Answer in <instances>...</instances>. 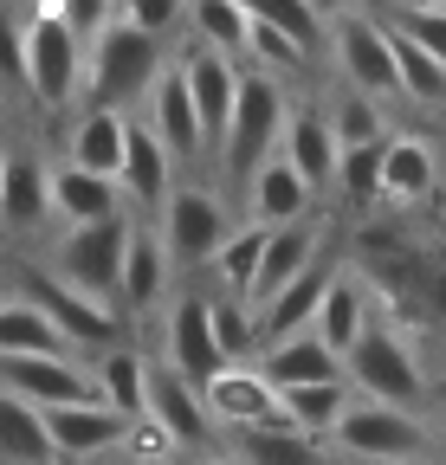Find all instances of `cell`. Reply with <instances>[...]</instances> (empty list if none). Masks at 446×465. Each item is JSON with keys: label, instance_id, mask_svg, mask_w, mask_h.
<instances>
[{"label": "cell", "instance_id": "1", "mask_svg": "<svg viewBox=\"0 0 446 465\" xmlns=\"http://www.w3.org/2000/svg\"><path fill=\"white\" fill-rule=\"evenodd\" d=\"M285 104H292V84L272 78V72H253L240 65V84H233V110H227V130L213 143V188L240 207V188L253 182V168L272 162L278 149V124H285Z\"/></svg>", "mask_w": 446, "mask_h": 465}, {"label": "cell", "instance_id": "2", "mask_svg": "<svg viewBox=\"0 0 446 465\" xmlns=\"http://www.w3.org/2000/svg\"><path fill=\"white\" fill-rule=\"evenodd\" d=\"M323 446H330L337 465H433L446 452L440 427L427 414L382 407V401H362V394H350V407L337 414V427L323 433Z\"/></svg>", "mask_w": 446, "mask_h": 465}, {"label": "cell", "instance_id": "3", "mask_svg": "<svg viewBox=\"0 0 446 465\" xmlns=\"http://www.w3.org/2000/svg\"><path fill=\"white\" fill-rule=\"evenodd\" d=\"M169 65V45L136 33L130 20H110L91 45H84V78H78V110H124L136 116L149 84Z\"/></svg>", "mask_w": 446, "mask_h": 465}, {"label": "cell", "instance_id": "4", "mask_svg": "<svg viewBox=\"0 0 446 465\" xmlns=\"http://www.w3.org/2000/svg\"><path fill=\"white\" fill-rule=\"evenodd\" d=\"M343 381H350V394L382 401V407H408V414H427V401H433V381H427L414 336L401 323H388L382 311L362 330V342L343 356Z\"/></svg>", "mask_w": 446, "mask_h": 465}, {"label": "cell", "instance_id": "5", "mask_svg": "<svg viewBox=\"0 0 446 465\" xmlns=\"http://www.w3.org/2000/svg\"><path fill=\"white\" fill-rule=\"evenodd\" d=\"M78 78H84V45L72 39V26L52 7H26L20 14V91L45 110H78Z\"/></svg>", "mask_w": 446, "mask_h": 465}, {"label": "cell", "instance_id": "6", "mask_svg": "<svg viewBox=\"0 0 446 465\" xmlns=\"http://www.w3.org/2000/svg\"><path fill=\"white\" fill-rule=\"evenodd\" d=\"M233 226H240V213L213 182H175V194L155 213V240H162L175 272H207V259L220 252V240Z\"/></svg>", "mask_w": 446, "mask_h": 465}, {"label": "cell", "instance_id": "7", "mask_svg": "<svg viewBox=\"0 0 446 465\" xmlns=\"http://www.w3.org/2000/svg\"><path fill=\"white\" fill-rule=\"evenodd\" d=\"M323 52L337 65V91L395 104V58H388V33L375 7H350L337 20H323Z\"/></svg>", "mask_w": 446, "mask_h": 465}, {"label": "cell", "instance_id": "8", "mask_svg": "<svg viewBox=\"0 0 446 465\" xmlns=\"http://www.w3.org/2000/svg\"><path fill=\"white\" fill-rule=\"evenodd\" d=\"M124 246H130V213L117 220H91V226H59L52 232V259L45 272L65 278L84 298H104L117 304V265H124Z\"/></svg>", "mask_w": 446, "mask_h": 465}, {"label": "cell", "instance_id": "9", "mask_svg": "<svg viewBox=\"0 0 446 465\" xmlns=\"http://www.w3.org/2000/svg\"><path fill=\"white\" fill-rule=\"evenodd\" d=\"M26 298L45 311V323L59 330V342L72 349V356H97V349L124 342V330H130L117 304L84 298V291H72L65 278H52L45 265H39V272H26Z\"/></svg>", "mask_w": 446, "mask_h": 465}, {"label": "cell", "instance_id": "10", "mask_svg": "<svg viewBox=\"0 0 446 465\" xmlns=\"http://www.w3.org/2000/svg\"><path fill=\"white\" fill-rule=\"evenodd\" d=\"M272 155L285 162L317 201H330V182H337V136H330L323 97H292L285 104V124H278V149Z\"/></svg>", "mask_w": 446, "mask_h": 465}, {"label": "cell", "instance_id": "11", "mask_svg": "<svg viewBox=\"0 0 446 465\" xmlns=\"http://www.w3.org/2000/svg\"><path fill=\"white\" fill-rule=\"evenodd\" d=\"M169 298H175V265L155 240V220L130 213V246H124V265H117V311H124V323H143Z\"/></svg>", "mask_w": 446, "mask_h": 465}, {"label": "cell", "instance_id": "12", "mask_svg": "<svg viewBox=\"0 0 446 465\" xmlns=\"http://www.w3.org/2000/svg\"><path fill=\"white\" fill-rule=\"evenodd\" d=\"M162 369H175V375H188L194 388L207 381V375H220L227 369V356H220V342H213V317H207V291H175L169 298V317H162V356H155Z\"/></svg>", "mask_w": 446, "mask_h": 465}, {"label": "cell", "instance_id": "13", "mask_svg": "<svg viewBox=\"0 0 446 465\" xmlns=\"http://www.w3.org/2000/svg\"><path fill=\"white\" fill-rule=\"evenodd\" d=\"M136 124H143L162 149H169V162H175V168H207L201 116H194L188 84H182V72H175V52H169V65H162V78L149 84V97H143V110H136Z\"/></svg>", "mask_w": 446, "mask_h": 465}, {"label": "cell", "instance_id": "14", "mask_svg": "<svg viewBox=\"0 0 446 465\" xmlns=\"http://www.w3.org/2000/svg\"><path fill=\"white\" fill-rule=\"evenodd\" d=\"M39 427H45V446L59 465H91V459H110L124 446V414H110L104 401H65V407H39Z\"/></svg>", "mask_w": 446, "mask_h": 465}, {"label": "cell", "instance_id": "15", "mask_svg": "<svg viewBox=\"0 0 446 465\" xmlns=\"http://www.w3.org/2000/svg\"><path fill=\"white\" fill-rule=\"evenodd\" d=\"M143 414L175 440V452H213V446H220V433H213V420H207V407H201V388H194L188 375H175V369H162V362H149Z\"/></svg>", "mask_w": 446, "mask_h": 465}, {"label": "cell", "instance_id": "16", "mask_svg": "<svg viewBox=\"0 0 446 465\" xmlns=\"http://www.w3.org/2000/svg\"><path fill=\"white\" fill-rule=\"evenodd\" d=\"M175 72H182V84H188V104H194V116H201V143H207V162H213V143H220L227 110H233L240 65H233V58H220V52H207V45H194V39H182Z\"/></svg>", "mask_w": 446, "mask_h": 465}, {"label": "cell", "instance_id": "17", "mask_svg": "<svg viewBox=\"0 0 446 465\" xmlns=\"http://www.w3.org/2000/svg\"><path fill=\"white\" fill-rule=\"evenodd\" d=\"M52 168L45 155L33 149H0V232H14V240H33V232L52 226Z\"/></svg>", "mask_w": 446, "mask_h": 465}, {"label": "cell", "instance_id": "18", "mask_svg": "<svg viewBox=\"0 0 446 465\" xmlns=\"http://www.w3.org/2000/svg\"><path fill=\"white\" fill-rule=\"evenodd\" d=\"M343 272V259L337 252H317L292 284H278L272 298H259L253 304V336L259 342H272V336H292V330H311V317H317V304H323V291H330V278Z\"/></svg>", "mask_w": 446, "mask_h": 465}, {"label": "cell", "instance_id": "19", "mask_svg": "<svg viewBox=\"0 0 446 465\" xmlns=\"http://www.w3.org/2000/svg\"><path fill=\"white\" fill-rule=\"evenodd\" d=\"M323 246H330V213H323V207L304 213V220H285V226H265V252H259V272H253V298H246V311H253L259 298H272L278 284H292Z\"/></svg>", "mask_w": 446, "mask_h": 465}, {"label": "cell", "instance_id": "20", "mask_svg": "<svg viewBox=\"0 0 446 465\" xmlns=\"http://www.w3.org/2000/svg\"><path fill=\"white\" fill-rule=\"evenodd\" d=\"M201 407H207L213 433H240V427H272L278 420V394L259 381L253 362H227L220 375H207L201 381Z\"/></svg>", "mask_w": 446, "mask_h": 465}, {"label": "cell", "instance_id": "21", "mask_svg": "<svg viewBox=\"0 0 446 465\" xmlns=\"http://www.w3.org/2000/svg\"><path fill=\"white\" fill-rule=\"evenodd\" d=\"M0 388L26 407H65V401H97L91 375L78 356H0Z\"/></svg>", "mask_w": 446, "mask_h": 465}, {"label": "cell", "instance_id": "22", "mask_svg": "<svg viewBox=\"0 0 446 465\" xmlns=\"http://www.w3.org/2000/svg\"><path fill=\"white\" fill-rule=\"evenodd\" d=\"M175 182H182V168L169 162V149H162L136 116H130V136H124V168H117V194H124V207L130 213H143V220H155L162 213V201L175 194Z\"/></svg>", "mask_w": 446, "mask_h": 465}, {"label": "cell", "instance_id": "23", "mask_svg": "<svg viewBox=\"0 0 446 465\" xmlns=\"http://www.w3.org/2000/svg\"><path fill=\"white\" fill-rule=\"evenodd\" d=\"M440 194V149L427 136L388 130L382 143V201L375 207H427Z\"/></svg>", "mask_w": 446, "mask_h": 465}, {"label": "cell", "instance_id": "24", "mask_svg": "<svg viewBox=\"0 0 446 465\" xmlns=\"http://www.w3.org/2000/svg\"><path fill=\"white\" fill-rule=\"evenodd\" d=\"M246 362L259 369V381H265L272 394H278V388H311V381H343V362L330 356V349H323L311 330H292V336L259 342Z\"/></svg>", "mask_w": 446, "mask_h": 465}, {"label": "cell", "instance_id": "25", "mask_svg": "<svg viewBox=\"0 0 446 465\" xmlns=\"http://www.w3.org/2000/svg\"><path fill=\"white\" fill-rule=\"evenodd\" d=\"M375 323V291H369V278L362 272H337L330 278V291H323V304H317V317H311V336L330 349V356H350V349L362 342V330Z\"/></svg>", "mask_w": 446, "mask_h": 465}, {"label": "cell", "instance_id": "26", "mask_svg": "<svg viewBox=\"0 0 446 465\" xmlns=\"http://www.w3.org/2000/svg\"><path fill=\"white\" fill-rule=\"evenodd\" d=\"M220 452L233 465H337L323 440L272 420V427H240V433H220Z\"/></svg>", "mask_w": 446, "mask_h": 465}, {"label": "cell", "instance_id": "27", "mask_svg": "<svg viewBox=\"0 0 446 465\" xmlns=\"http://www.w3.org/2000/svg\"><path fill=\"white\" fill-rule=\"evenodd\" d=\"M149 349H136V342H110V349H97L91 356V394L110 407V414H124V420H136L143 414V394H149Z\"/></svg>", "mask_w": 446, "mask_h": 465}, {"label": "cell", "instance_id": "28", "mask_svg": "<svg viewBox=\"0 0 446 465\" xmlns=\"http://www.w3.org/2000/svg\"><path fill=\"white\" fill-rule=\"evenodd\" d=\"M124 136H130V116H124V110H72L65 168H84V174L117 182V168H124Z\"/></svg>", "mask_w": 446, "mask_h": 465}, {"label": "cell", "instance_id": "29", "mask_svg": "<svg viewBox=\"0 0 446 465\" xmlns=\"http://www.w3.org/2000/svg\"><path fill=\"white\" fill-rule=\"evenodd\" d=\"M240 207H246V220H253V226H285V220L317 213L323 201L298 182V174H292L285 162L272 155V162H259V168H253V182L240 188Z\"/></svg>", "mask_w": 446, "mask_h": 465}, {"label": "cell", "instance_id": "30", "mask_svg": "<svg viewBox=\"0 0 446 465\" xmlns=\"http://www.w3.org/2000/svg\"><path fill=\"white\" fill-rule=\"evenodd\" d=\"M45 194H52V226H91V220H117V213H130L124 194H117V182L84 174V168H65V162L52 168Z\"/></svg>", "mask_w": 446, "mask_h": 465}, {"label": "cell", "instance_id": "31", "mask_svg": "<svg viewBox=\"0 0 446 465\" xmlns=\"http://www.w3.org/2000/svg\"><path fill=\"white\" fill-rule=\"evenodd\" d=\"M259 252H265V226H253V220H240L227 240H220V252L207 259V291L213 298H253V272H259Z\"/></svg>", "mask_w": 446, "mask_h": 465}, {"label": "cell", "instance_id": "32", "mask_svg": "<svg viewBox=\"0 0 446 465\" xmlns=\"http://www.w3.org/2000/svg\"><path fill=\"white\" fill-rule=\"evenodd\" d=\"M0 356H72L26 291H0Z\"/></svg>", "mask_w": 446, "mask_h": 465}, {"label": "cell", "instance_id": "33", "mask_svg": "<svg viewBox=\"0 0 446 465\" xmlns=\"http://www.w3.org/2000/svg\"><path fill=\"white\" fill-rule=\"evenodd\" d=\"M388 33V58H395V104H421V110H446V72L433 65V58L421 45H408L395 26L382 20Z\"/></svg>", "mask_w": 446, "mask_h": 465}, {"label": "cell", "instance_id": "34", "mask_svg": "<svg viewBox=\"0 0 446 465\" xmlns=\"http://www.w3.org/2000/svg\"><path fill=\"white\" fill-rule=\"evenodd\" d=\"M240 14L253 26H272L278 39H292L304 58L323 52V7L317 0H240Z\"/></svg>", "mask_w": 446, "mask_h": 465}, {"label": "cell", "instance_id": "35", "mask_svg": "<svg viewBox=\"0 0 446 465\" xmlns=\"http://www.w3.org/2000/svg\"><path fill=\"white\" fill-rule=\"evenodd\" d=\"M350 407V381H311V388H278V420L323 440L337 427V414Z\"/></svg>", "mask_w": 446, "mask_h": 465}, {"label": "cell", "instance_id": "36", "mask_svg": "<svg viewBox=\"0 0 446 465\" xmlns=\"http://www.w3.org/2000/svg\"><path fill=\"white\" fill-rule=\"evenodd\" d=\"M194 45L220 52V58H246V14H240V0H188V33Z\"/></svg>", "mask_w": 446, "mask_h": 465}, {"label": "cell", "instance_id": "37", "mask_svg": "<svg viewBox=\"0 0 446 465\" xmlns=\"http://www.w3.org/2000/svg\"><path fill=\"white\" fill-rule=\"evenodd\" d=\"M0 465H52L45 427H39V407L14 401L0 388Z\"/></svg>", "mask_w": 446, "mask_h": 465}, {"label": "cell", "instance_id": "38", "mask_svg": "<svg viewBox=\"0 0 446 465\" xmlns=\"http://www.w3.org/2000/svg\"><path fill=\"white\" fill-rule=\"evenodd\" d=\"M323 116H330L337 149H362V143H382V136H388L382 104H375V97H356V91H337V97L323 104Z\"/></svg>", "mask_w": 446, "mask_h": 465}, {"label": "cell", "instance_id": "39", "mask_svg": "<svg viewBox=\"0 0 446 465\" xmlns=\"http://www.w3.org/2000/svg\"><path fill=\"white\" fill-rule=\"evenodd\" d=\"M382 143H388V136H382ZM382 143L337 149V182H330V194L350 201V207H375V201H382Z\"/></svg>", "mask_w": 446, "mask_h": 465}, {"label": "cell", "instance_id": "40", "mask_svg": "<svg viewBox=\"0 0 446 465\" xmlns=\"http://www.w3.org/2000/svg\"><path fill=\"white\" fill-rule=\"evenodd\" d=\"M207 317H213V342H220V356H227V362H246L253 349H259L253 311L240 298H213V291H207Z\"/></svg>", "mask_w": 446, "mask_h": 465}, {"label": "cell", "instance_id": "41", "mask_svg": "<svg viewBox=\"0 0 446 465\" xmlns=\"http://www.w3.org/2000/svg\"><path fill=\"white\" fill-rule=\"evenodd\" d=\"M117 20H130L136 33L169 45V39L188 33V0H117Z\"/></svg>", "mask_w": 446, "mask_h": 465}, {"label": "cell", "instance_id": "42", "mask_svg": "<svg viewBox=\"0 0 446 465\" xmlns=\"http://www.w3.org/2000/svg\"><path fill=\"white\" fill-rule=\"evenodd\" d=\"M388 26H395L408 45H421L433 65L446 72V7H414V14H382Z\"/></svg>", "mask_w": 446, "mask_h": 465}, {"label": "cell", "instance_id": "43", "mask_svg": "<svg viewBox=\"0 0 446 465\" xmlns=\"http://www.w3.org/2000/svg\"><path fill=\"white\" fill-rule=\"evenodd\" d=\"M39 7H52L65 26H72V39L78 45H91L110 20H117V0H39Z\"/></svg>", "mask_w": 446, "mask_h": 465}, {"label": "cell", "instance_id": "44", "mask_svg": "<svg viewBox=\"0 0 446 465\" xmlns=\"http://www.w3.org/2000/svg\"><path fill=\"white\" fill-rule=\"evenodd\" d=\"M117 452H124L130 465H169V459H175V440L162 433L149 414H136V420L124 427V446H117Z\"/></svg>", "mask_w": 446, "mask_h": 465}, {"label": "cell", "instance_id": "45", "mask_svg": "<svg viewBox=\"0 0 446 465\" xmlns=\"http://www.w3.org/2000/svg\"><path fill=\"white\" fill-rule=\"evenodd\" d=\"M414 7H440V0H382V14H414Z\"/></svg>", "mask_w": 446, "mask_h": 465}, {"label": "cell", "instance_id": "46", "mask_svg": "<svg viewBox=\"0 0 446 465\" xmlns=\"http://www.w3.org/2000/svg\"><path fill=\"white\" fill-rule=\"evenodd\" d=\"M201 465H233V459H227V452H220V446H213V452H201Z\"/></svg>", "mask_w": 446, "mask_h": 465}, {"label": "cell", "instance_id": "47", "mask_svg": "<svg viewBox=\"0 0 446 465\" xmlns=\"http://www.w3.org/2000/svg\"><path fill=\"white\" fill-rule=\"evenodd\" d=\"M0 291H14V284H7V272H0Z\"/></svg>", "mask_w": 446, "mask_h": 465}, {"label": "cell", "instance_id": "48", "mask_svg": "<svg viewBox=\"0 0 446 465\" xmlns=\"http://www.w3.org/2000/svg\"><path fill=\"white\" fill-rule=\"evenodd\" d=\"M440 7H446V0H440Z\"/></svg>", "mask_w": 446, "mask_h": 465}, {"label": "cell", "instance_id": "49", "mask_svg": "<svg viewBox=\"0 0 446 465\" xmlns=\"http://www.w3.org/2000/svg\"><path fill=\"white\" fill-rule=\"evenodd\" d=\"M33 7H39V0H33Z\"/></svg>", "mask_w": 446, "mask_h": 465}]
</instances>
